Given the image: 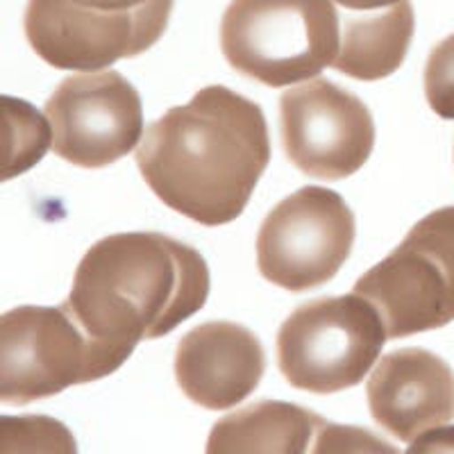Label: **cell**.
<instances>
[{"mask_svg":"<svg viewBox=\"0 0 454 454\" xmlns=\"http://www.w3.org/2000/svg\"><path fill=\"white\" fill-rule=\"evenodd\" d=\"M340 7L352 12H377V10H391L400 5L404 0H334Z\"/></svg>","mask_w":454,"mask_h":454,"instance_id":"obj_20","label":"cell"},{"mask_svg":"<svg viewBox=\"0 0 454 454\" xmlns=\"http://www.w3.org/2000/svg\"><path fill=\"white\" fill-rule=\"evenodd\" d=\"M407 454H454V425L434 427L409 445Z\"/></svg>","mask_w":454,"mask_h":454,"instance_id":"obj_19","label":"cell"},{"mask_svg":"<svg viewBox=\"0 0 454 454\" xmlns=\"http://www.w3.org/2000/svg\"><path fill=\"white\" fill-rule=\"evenodd\" d=\"M352 294L380 311L388 339L439 330L454 320V207L420 218Z\"/></svg>","mask_w":454,"mask_h":454,"instance_id":"obj_7","label":"cell"},{"mask_svg":"<svg viewBox=\"0 0 454 454\" xmlns=\"http://www.w3.org/2000/svg\"><path fill=\"white\" fill-rule=\"evenodd\" d=\"M176 0H27L26 36L62 71L112 67L155 46Z\"/></svg>","mask_w":454,"mask_h":454,"instance_id":"obj_5","label":"cell"},{"mask_svg":"<svg viewBox=\"0 0 454 454\" xmlns=\"http://www.w3.org/2000/svg\"><path fill=\"white\" fill-rule=\"evenodd\" d=\"M323 416L282 400H262L214 423L205 454H311Z\"/></svg>","mask_w":454,"mask_h":454,"instance_id":"obj_13","label":"cell"},{"mask_svg":"<svg viewBox=\"0 0 454 454\" xmlns=\"http://www.w3.org/2000/svg\"><path fill=\"white\" fill-rule=\"evenodd\" d=\"M128 356L93 339L67 305L16 307L0 318V400L27 404L103 380Z\"/></svg>","mask_w":454,"mask_h":454,"instance_id":"obj_4","label":"cell"},{"mask_svg":"<svg viewBox=\"0 0 454 454\" xmlns=\"http://www.w3.org/2000/svg\"><path fill=\"white\" fill-rule=\"evenodd\" d=\"M270 161L262 107L232 89L205 87L145 129L137 164L164 205L207 227L239 218Z\"/></svg>","mask_w":454,"mask_h":454,"instance_id":"obj_1","label":"cell"},{"mask_svg":"<svg viewBox=\"0 0 454 454\" xmlns=\"http://www.w3.org/2000/svg\"><path fill=\"white\" fill-rule=\"evenodd\" d=\"M0 454H78V443L71 429L51 416H3Z\"/></svg>","mask_w":454,"mask_h":454,"instance_id":"obj_15","label":"cell"},{"mask_svg":"<svg viewBox=\"0 0 454 454\" xmlns=\"http://www.w3.org/2000/svg\"><path fill=\"white\" fill-rule=\"evenodd\" d=\"M425 96L441 119L454 121V35L432 48L425 67Z\"/></svg>","mask_w":454,"mask_h":454,"instance_id":"obj_18","label":"cell"},{"mask_svg":"<svg viewBox=\"0 0 454 454\" xmlns=\"http://www.w3.org/2000/svg\"><path fill=\"white\" fill-rule=\"evenodd\" d=\"M266 352L248 327L212 320L186 332L176 350V380L192 403L212 411L243 403L262 382Z\"/></svg>","mask_w":454,"mask_h":454,"instance_id":"obj_12","label":"cell"},{"mask_svg":"<svg viewBox=\"0 0 454 454\" xmlns=\"http://www.w3.org/2000/svg\"><path fill=\"white\" fill-rule=\"evenodd\" d=\"M413 39V7L409 0L364 19H348L334 67L348 78L375 82L403 67Z\"/></svg>","mask_w":454,"mask_h":454,"instance_id":"obj_14","label":"cell"},{"mask_svg":"<svg viewBox=\"0 0 454 454\" xmlns=\"http://www.w3.org/2000/svg\"><path fill=\"white\" fill-rule=\"evenodd\" d=\"M355 214L336 192L302 186L273 207L257 234L259 273L282 289L330 282L355 246Z\"/></svg>","mask_w":454,"mask_h":454,"instance_id":"obj_8","label":"cell"},{"mask_svg":"<svg viewBox=\"0 0 454 454\" xmlns=\"http://www.w3.org/2000/svg\"><path fill=\"white\" fill-rule=\"evenodd\" d=\"M209 269L196 248L160 232L100 239L78 263L64 305L96 340L129 359L205 307Z\"/></svg>","mask_w":454,"mask_h":454,"instance_id":"obj_2","label":"cell"},{"mask_svg":"<svg viewBox=\"0 0 454 454\" xmlns=\"http://www.w3.org/2000/svg\"><path fill=\"white\" fill-rule=\"evenodd\" d=\"M227 64L266 87L307 82L340 51L334 0H232L221 21Z\"/></svg>","mask_w":454,"mask_h":454,"instance_id":"obj_3","label":"cell"},{"mask_svg":"<svg viewBox=\"0 0 454 454\" xmlns=\"http://www.w3.org/2000/svg\"><path fill=\"white\" fill-rule=\"evenodd\" d=\"M284 153L305 176L343 180L362 168L375 145L371 109L330 80H311L279 98Z\"/></svg>","mask_w":454,"mask_h":454,"instance_id":"obj_9","label":"cell"},{"mask_svg":"<svg viewBox=\"0 0 454 454\" xmlns=\"http://www.w3.org/2000/svg\"><path fill=\"white\" fill-rule=\"evenodd\" d=\"M387 340L382 316L366 298H316L279 327L278 366L294 388L339 393L362 382Z\"/></svg>","mask_w":454,"mask_h":454,"instance_id":"obj_6","label":"cell"},{"mask_svg":"<svg viewBox=\"0 0 454 454\" xmlns=\"http://www.w3.org/2000/svg\"><path fill=\"white\" fill-rule=\"evenodd\" d=\"M52 150L82 168L119 161L144 139L141 96L119 71L64 80L46 103Z\"/></svg>","mask_w":454,"mask_h":454,"instance_id":"obj_10","label":"cell"},{"mask_svg":"<svg viewBox=\"0 0 454 454\" xmlns=\"http://www.w3.org/2000/svg\"><path fill=\"white\" fill-rule=\"evenodd\" d=\"M311 454H400V450L366 427L325 420L316 434Z\"/></svg>","mask_w":454,"mask_h":454,"instance_id":"obj_17","label":"cell"},{"mask_svg":"<svg viewBox=\"0 0 454 454\" xmlns=\"http://www.w3.org/2000/svg\"><path fill=\"white\" fill-rule=\"evenodd\" d=\"M10 105L14 107L12 112L5 105L7 119L14 121L19 125V135H21V141H19V148L10 155V161L5 166V180L19 176L26 168H30L35 161H39L46 153L48 144L52 141V132H48L46 121L42 119V114L35 112L30 105H26L23 100L7 98Z\"/></svg>","mask_w":454,"mask_h":454,"instance_id":"obj_16","label":"cell"},{"mask_svg":"<svg viewBox=\"0 0 454 454\" xmlns=\"http://www.w3.org/2000/svg\"><path fill=\"white\" fill-rule=\"evenodd\" d=\"M366 391L375 423L400 441L419 439L454 419V371L425 348L384 355Z\"/></svg>","mask_w":454,"mask_h":454,"instance_id":"obj_11","label":"cell"}]
</instances>
